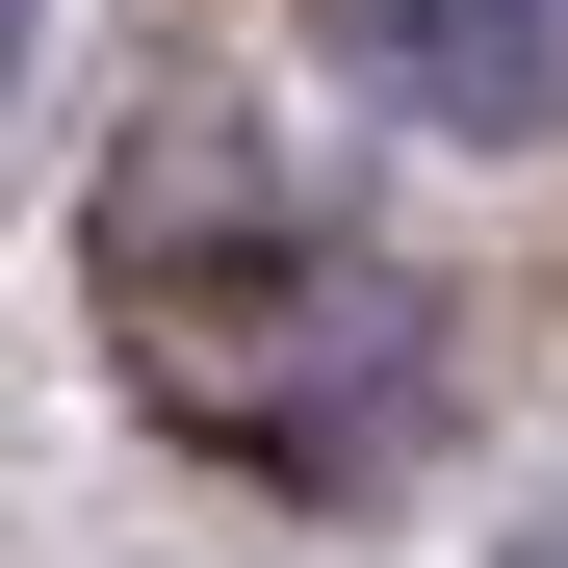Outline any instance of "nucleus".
<instances>
[{"label": "nucleus", "instance_id": "1", "mask_svg": "<svg viewBox=\"0 0 568 568\" xmlns=\"http://www.w3.org/2000/svg\"><path fill=\"white\" fill-rule=\"evenodd\" d=\"M104 336H130V388L207 465H258V491H388L439 439V311L388 258H336L233 130H155V207H104Z\"/></svg>", "mask_w": 568, "mask_h": 568}, {"label": "nucleus", "instance_id": "2", "mask_svg": "<svg viewBox=\"0 0 568 568\" xmlns=\"http://www.w3.org/2000/svg\"><path fill=\"white\" fill-rule=\"evenodd\" d=\"M311 27H336L362 104H414L465 155H542L568 130V0H311Z\"/></svg>", "mask_w": 568, "mask_h": 568}, {"label": "nucleus", "instance_id": "3", "mask_svg": "<svg viewBox=\"0 0 568 568\" xmlns=\"http://www.w3.org/2000/svg\"><path fill=\"white\" fill-rule=\"evenodd\" d=\"M0 104H27V0H0Z\"/></svg>", "mask_w": 568, "mask_h": 568}, {"label": "nucleus", "instance_id": "4", "mask_svg": "<svg viewBox=\"0 0 568 568\" xmlns=\"http://www.w3.org/2000/svg\"><path fill=\"white\" fill-rule=\"evenodd\" d=\"M517 568H542V542H517Z\"/></svg>", "mask_w": 568, "mask_h": 568}]
</instances>
